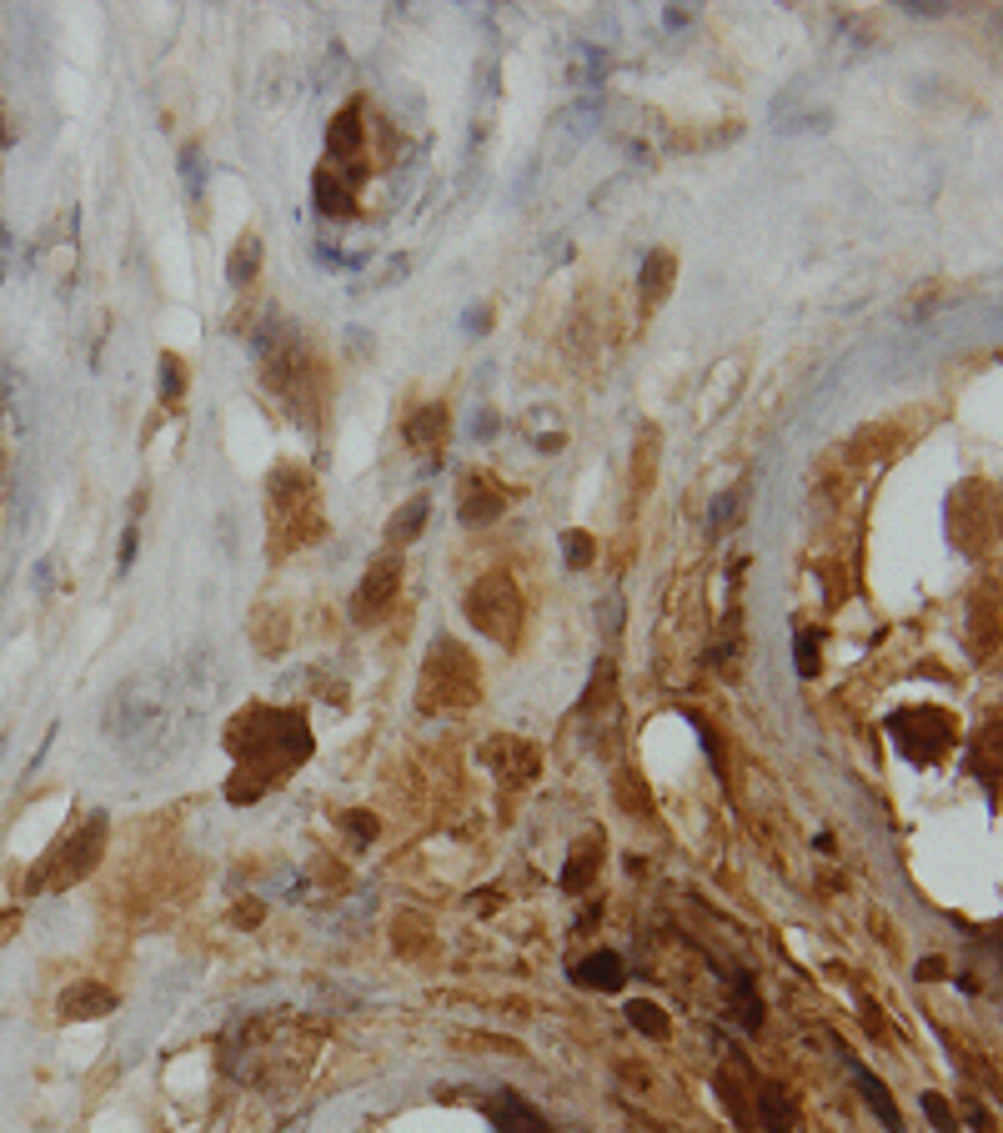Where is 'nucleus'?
I'll list each match as a JSON object with an SVG mask.
<instances>
[{
	"label": "nucleus",
	"instance_id": "1",
	"mask_svg": "<svg viewBox=\"0 0 1003 1133\" xmlns=\"http://www.w3.org/2000/svg\"><path fill=\"white\" fill-rule=\"evenodd\" d=\"M181 722H186V702L176 687L171 667H141L131 677H121L106 697L101 712V732L116 747V758L136 773H151L161 763H171L181 752Z\"/></svg>",
	"mask_w": 1003,
	"mask_h": 1133
},
{
	"label": "nucleus",
	"instance_id": "2",
	"mask_svg": "<svg viewBox=\"0 0 1003 1133\" xmlns=\"http://www.w3.org/2000/svg\"><path fill=\"white\" fill-rule=\"evenodd\" d=\"M226 747L236 752V778H256V793L281 783L296 763L311 758V727L291 707H246L226 727Z\"/></svg>",
	"mask_w": 1003,
	"mask_h": 1133
},
{
	"label": "nucleus",
	"instance_id": "3",
	"mask_svg": "<svg viewBox=\"0 0 1003 1133\" xmlns=\"http://www.w3.org/2000/svg\"><path fill=\"white\" fill-rule=\"evenodd\" d=\"M106 833H111V823H106V813H91L66 843H56L51 853H46V863L31 873V893H41V888H51V893H61V888H71V883H81L96 863H101V848H106Z\"/></svg>",
	"mask_w": 1003,
	"mask_h": 1133
},
{
	"label": "nucleus",
	"instance_id": "4",
	"mask_svg": "<svg viewBox=\"0 0 1003 1133\" xmlns=\"http://www.w3.org/2000/svg\"><path fill=\"white\" fill-rule=\"evenodd\" d=\"M427 712H442V707H472L477 702V662L467 652H457L447 637L432 647L427 667H422V697H417Z\"/></svg>",
	"mask_w": 1003,
	"mask_h": 1133
},
{
	"label": "nucleus",
	"instance_id": "5",
	"mask_svg": "<svg viewBox=\"0 0 1003 1133\" xmlns=\"http://www.w3.org/2000/svg\"><path fill=\"white\" fill-rule=\"evenodd\" d=\"M467 617L477 632H487L492 642H517L522 632V597H517V582L507 572H487L472 592H467Z\"/></svg>",
	"mask_w": 1003,
	"mask_h": 1133
},
{
	"label": "nucleus",
	"instance_id": "6",
	"mask_svg": "<svg viewBox=\"0 0 1003 1133\" xmlns=\"http://www.w3.org/2000/svg\"><path fill=\"white\" fill-rule=\"evenodd\" d=\"M397 587H402V562H397V552H387V557H377V562L367 567L362 587L352 592V622H357V627H372L377 617H387Z\"/></svg>",
	"mask_w": 1003,
	"mask_h": 1133
},
{
	"label": "nucleus",
	"instance_id": "7",
	"mask_svg": "<svg viewBox=\"0 0 1003 1133\" xmlns=\"http://www.w3.org/2000/svg\"><path fill=\"white\" fill-rule=\"evenodd\" d=\"M482 758L492 763V773H497L507 788H522V783H532V773H537V752H532L527 742H517V737H497V742H487V747H482Z\"/></svg>",
	"mask_w": 1003,
	"mask_h": 1133
},
{
	"label": "nucleus",
	"instance_id": "8",
	"mask_svg": "<svg viewBox=\"0 0 1003 1133\" xmlns=\"http://www.w3.org/2000/svg\"><path fill=\"white\" fill-rule=\"evenodd\" d=\"M56 1013L66 1018V1023H86V1018H106V1013H116V993L106 988V983H71L61 998H56Z\"/></svg>",
	"mask_w": 1003,
	"mask_h": 1133
},
{
	"label": "nucleus",
	"instance_id": "9",
	"mask_svg": "<svg viewBox=\"0 0 1003 1133\" xmlns=\"http://www.w3.org/2000/svg\"><path fill=\"white\" fill-rule=\"evenodd\" d=\"M572 978L582 983V988H597V993H617L622 983H627V963H622V953H587L577 968H572Z\"/></svg>",
	"mask_w": 1003,
	"mask_h": 1133
},
{
	"label": "nucleus",
	"instance_id": "10",
	"mask_svg": "<svg viewBox=\"0 0 1003 1133\" xmlns=\"http://www.w3.org/2000/svg\"><path fill=\"white\" fill-rule=\"evenodd\" d=\"M467 487H472V492H462V522H467V527H487V522L502 512L507 497H502V487H497L492 477H482V472L467 477Z\"/></svg>",
	"mask_w": 1003,
	"mask_h": 1133
},
{
	"label": "nucleus",
	"instance_id": "11",
	"mask_svg": "<svg viewBox=\"0 0 1003 1133\" xmlns=\"http://www.w3.org/2000/svg\"><path fill=\"white\" fill-rule=\"evenodd\" d=\"M673 276H678V256L673 251H647V261H642V276H637V291H642V301L647 306H657L667 291H673Z\"/></svg>",
	"mask_w": 1003,
	"mask_h": 1133
},
{
	"label": "nucleus",
	"instance_id": "12",
	"mask_svg": "<svg viewBox=\"0 0 1003 1133\" xmlns=\"http://www.w3.org/2000/svg\"><path fill=\"white\" fill-rule=\"evenodd\" d=\"M753 1128L758 1133H793V1103L778 1083H763L758 1088V1113H753Z\"/></svg>",
	"mask_w": 1003,
	"mask_h": 1133
},
{
	"label": "nucleus",
	"instance_id": "13",
	"mask_svg": "<svg viewBox=\"0 0 1003 1133\" xmlns=\"http://www.w3.org/2000/svg\"><path fill=\"white\" fill-rule=\"evenodd\" d=\"M427 517H432V497L427 492H417L392 522H387V542L392 547H407V542H417L422 537V527H427Z\"/></svg>",
	"mask_w": 1003,
	"mask_h": 1133
},
{
	"label": "nucleus",
	"instance_id": "14",
	"mask_svg": "<svg viewBox=\"0 0 1003 1133\" xmlns=\"http://www.w3.org/2000/svg\"><path fill=\"white\" fill-rule=\"evenodd\" d=\"M858 1073V1088H863V1098H868V1108L878 1113V1123L888 1128V1133H903V1113H898V1103H893V1093H888V1083L878 1078V1073H868V1068H853Z\"/></svg>",
	"mask_w": 1003,
	"mask_h": 1133
},
{
	"label": "nucleus",
	"instance_id": "15",
	"mask_svg": "<svg viewBox=\"0 0 1003 1133\" xmlns=\"http://www.w3.org/2000/svg\"><path fill=\"white\" fill-rule=\"evenodd\" d=\"M492 1118H497V1133H547V1123L527 1108V1098H517V1093H502L497 1103H492Z\"/></svg>",
	"mask_w": 1003,
	"mask_h": 1133
},
{
	"label": "nucleus",
	"instance_id": "16",
	"mask_svg": "<svg viewBox=\"0 0 1003 1133\" xmlns=\"http://www.w3.org/2000/svg\"><path fill=\"white\" fill-rule=\"evenodd\" d=\"M407 442L412 447H427V452L442 447L447 442V407H437V402L432 407H417L412 422H407Z\"/></svg>",
	"mask_w": 1003,
	"mask_h": 1133
},
{
	"label": "nucleus",
	"instance_id": "17",
	"mask_svg": "<svg viewBox=\"0 0 1003 1133\" xmlns=\"http://www.w3.org/2000/svg\"><path fill=\"white\" fill-rule=\"evenodd\" d=\"M362 141H367V136H362V106L352 101V106H347V111H342L337 121H331V136H326V146H331V156H347V161H352V156L362 151Z\"/></svg>",
	"mask_w": 1003,
	"mask_h": 1133
},
{
	"label": "nucleus",
	"instance_id": "18",
	"mask_svg": "<svg viewBox=\"0 0 1003 1133\" xmlns=\"http://www.w3.org/2000/svg\"><path fill=\"white\" fill-rule=\"evenodd\" d=\"M256 271H261V236H256V231H246V236L236 241L231 261H226V281H231V286H251V281H256Z\"/></svg>",
	"mask_w": 1003,
	"mask_h": 1133
},
{
	"label": "nucleus",
	"instance_id": "19",
	"mask_svg": "<svg viewBox=\"0 0 1003 1133\" xmlns=\"http://www.w3.org/2000/svg\"><path fill=\"white\" fill-rule=\"evenodd\" d=\"M311 191H316V211H321V216H347V211H352V191L337 181V171H331V166L316 171Z\"/></svg>",
	"mask_w": 1003,
	"mask_h": 1133
},
{
	"label": "nucleus",
	"instance_id": "20",
	"mask_svg": "<svg viewBox=\"0 0 1003 1133\" xmlns=\"http://www.w3.org/2000/svg\"><path fill=\"white\" fill-rule=\"evenodd\" d=\"M597 848H602V838H587V843L572 848V858H567V868H562V888H567V893H582V888L592 883V873H597Z\"/></svg>",
	"mask_w": 1003,
	"mask_h": 1133
},
{
	"label": "nucleus",
	"instance_id": "21",
	"mask_svg": "<svg viewBox=\"0 0 1003 1133\" xmlns=\"http://www.w3.org/2000/svg\"><path fill=\"white\" fill-rule=\"evenodd\" d=\"M748 512V492L743 487H728L713 507H708V537H728L733 532V522Z\"/></svg>",
	"mask_w": 1003,
	"mask_h": 1133
},
{
	"label": "nucleus",
	"instance_id": "22",
	"mask_svg": "<svg viewBox=\"0 0 1003 1133\" xmlns=\"http://www.w3.org/2000/svg\"><path fill=\"white\" fill-rule=\"evenodd\" d=\"M627 1023H632L637 1033H647V1038H667V1013H662L657 1003H647V998H632V1003H627Z\"/></svg>",
	"mask_w": 1003,
	"mask_h": 1133
},
{
	"label": "nucleus",
	"instance_id": "23",
	"mask_svg": "<svg viewBox=\"0 0 1003 1133\" xmlns=\"http://www.w3.org/2000/svg\"><path fill=\"white\" fill-rule=\"evenodd\" d=\"M186 392V361L176 351H161V402H176Z\"/></svg>",
	"mask_w": 1003,
	"mask_h": 1133
},
{
	"label": "nucleus",
	"instance_id": "24",
	"mask_svg": "<svg viewBox=\"0 0 1003 1133\" xmlns=\"http://www.w3.org/2000/svg\"><path fill=\"white\" fill-rule=\"evenodd\" d=\"M612 677H617V667H612V657H602V662H597V672H592V687H587V697H582V707H587V712L607 707V697H612Z\"/></svg>",
	"mask_w": 1003,
	"mask_h": 1133
},
{
	"label": "nucleus",
	"instance_id": "25",
	"mask_svg": "<svg viewBox=\"0 0 1003 1133\" xmlns=\"http://www.w3.org/2000/svg\"><path fill=\"white\" fill-rule=\"evenodd\" d=\"M918 1103H923V1113H928V1123H933L938 1133H958V1113H953V1108H948V1103H943L938 1093H923Z\"/></svg>",
	"mask_w": 1003,
	"mask_h": 1133
},
{
	"label": "nucleus",
	"instance_id": "26",
	"mask_svg": "<svg viewBox=\"0 0 1003 1133\" xmlns=\"http://www.w3.org/2000/svg\"><path fill=\"white\" fill-rule=\"evenodd\" d=\"M562 557H567V567H587L592 562V537L587 532H562Z\"/></svg>",
	"mask_w": 1003,
	"mask_h": 1133
},
{
	"label": "nucleus",
	"instance_id": "27",
	"mask_svg": "<svg viewBox=\"0 0 1003 1133\" xmlns=\"http://www.w3.org/2000/svg\"><path fill=\"white\" fill-rule=\"evenodd\" d=\"M798 677H818V632L813 627L798 632Z\"/></svg>",
	"mask_w": 1003,
	"mask_h": 1133
},
{
	"label": "nucleus",
	"instance_id": "28",
	"mask_svg": "<svg viewBox=\"0 0 1003 1133\" xmlns=\"http://www.w3.org/2000/svg\"><path fill=\"white\" fill-rule=\"evenodd\" d=\"M632 803V818H647V793H642V783H637V773H622L617 778V803Z\"/></svg>",
	"mask_w": 1003,
	"mask_h": 1133
},
{
	"label": "nucleus",
	"instance_id": "29",
	"mask_svg": "<svg viewBox=\"0 0 1003 1133\" xmlns=\"http://www.w3.org/2000/svg\"><path fill=\"white\" fill-rule=\"evenodd\" d=\"M181 176H186V191H191V196H201L206 171H201V151H196V146H186V151H181Z\"/></svg>",
	"mask_w": 1003,
	"mask_h": 1133
},
{
	"label": "nucleus",
	"instance_id": "30",
	"mask_svg": "<svg viewBox=\"0 0 1003 1133\" xmlns=\"http://www.w3.org/2000/svg\"><path fill=\"white\" fill-rule=\"evenodd\" d=\"M342 823L352 828L357 843H372V833H377V818H367V813H342Z\"/></svg>",
	"mask_w": 1003,
	"mask_h": 1133
},
{
	"label": "nucleus",
	"instance_id": "31",
	"mask_svg": "<svg viewBox=\"0 0 1003 1133\" xmlns=\"http://www.w3.org/2000/svg\"><path fill=\"white\" fill-rule=\"evenodd\" d=\"M963 1113H968V1123H973V1128H978V1133H998V1118H993V1113H988V1108H983V1103H968V1108H963Z\"/></svg>",
	"mask_w": 1003,
	"mask_h": 1133
},
{
	"label": "nucleus",
	"instance_id": "32",
	"mask_svg": "<svg viewBox=\"0 0 1003 1133\" xmlns=\"http://www.w3.org/2000/svg\"><path fill=\"white\" fill-rule=\"evenodd\" d=\"M908 16H948L953 6H938V0H903Z\"/></svg>",
	"mask_w": 1003,
	"mask_h": 1133
},
{
	"label": "nucleus",
	"instance_id": "33",
	"mask_svg": "<svg viewBox=\"0 0 1003 1133\" xmlns=\"http://www.w3.org/2000/svg\"><path fill=\"white\" fill-rule=\"evenodd\" d=\"M617 612H622V597H607V602H602V627H607V637H617V627H622Z\"/></svg>",
	"mask_w": 1003,
	"mask_h": 1133
},
{
	"label": "nucleus",
	"instance_id": "34",
	"mask_svg": "<svg viewBox=\"0 0 1003 1133\" xmlns=\"http://www.w3.org/2000/svg\"><path fill=\"white\" fill-rule=\"evenodd\" d=\"M948 968H943V958H923L918 963V983H933V978H943Z\"/></svg>",
	"mask_w": 1003,
	"mask_h": 1133
},
{
	"label": "nucleus",
	"instance_id": "35",
	"mask_svg": "<svg viewBox=\"0 0 1003 1133\" xmlns=\"http://www.w3.org/2000/svg\"><path fill=\"white\" fill-rule=\"evenodd\" d=\"M131 557H136V527H126V537H121V572L131 567Z\"/></svg>",
	"mask_w": 1003,
	"mask_h": 1133
},
{
	"label": "nucleus",
	"instance_id": "36",
	"mask_svg": "<svg viewBox=\"0 0 1003 1133\" xmlns=\"http://www.w3.org/2000/svg\"><path fill=\"white\" fill-rule=\"evenodd\" d=\"M11 928H21V908H11V913H0V943L11 938Z\"/></svg>",
	"mask_w": 1003,
	"mask_h": 1133
},
{
	"label": "nucleus",
	"instance_id": "37",
	"mask_svg": "<svg viewBox=\"0 0 1003 1133\" xmlns=\"http://www.w3.org/2000/svg\"><path fill=\"white\" fill-rule=\"evenodd\" d=\"M467 326H472V336H477V331L487 326V311H482V306H477V311H467Z\"/></svg>",
	"mask_w": 1003,
	"mask_h": 1133
}]
</instances>
